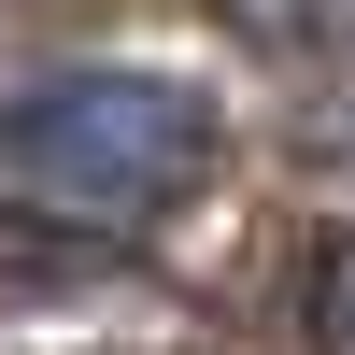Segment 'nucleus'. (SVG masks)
Instances as JSON below:
<instances>
[{
    "label": "nucleus",
    "instance_id": "1",
    "mask_svg": "<svg viewBox=\"0 0 355 355\" xmlns=\"http://www.w3.org/2000/svg\"><path fill=\"white\" fill-rule=\"evenodd\" d=\"M214 171V100L185 71H57L0 100V199L57 227H142Z\"/></svg>",
    "mask_w": 355,
    "mask_h": 355
},
{
    "label": "nucleus",
    "instance_id": "2",
    "mask_svg": "<svg viewBox=\"0 0 355 355\" xmlns=\"http://www.w3.org/2000/svg\"><path fill=\"white\" fill-rule=\"evenodd\" d=\"M313 355H355V242L313 270Z\"/></svg>",
    "mask_w": 355,
    "mask_h": 355
},
{
    "label": "nucleus",
    "instance_id": "3",
    "mask_svg": "<svg viewBox=\"0 0 355 355\" xmlns=\"http://www.w3.org/2000/svg\"><path fill=\"white\" fill-rule=\"evenodd\" d=\"M327 157H341V171H355V100H341V114H327Z\"/></svg>",
    "mask_w": 355,
    "mask_h": 355
}]
</instances>
